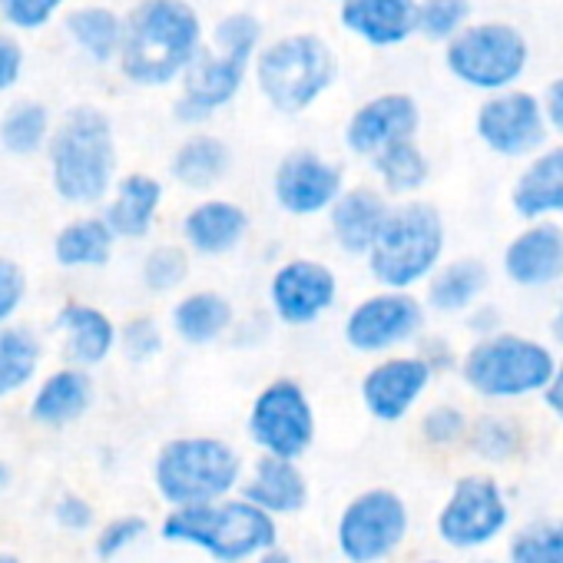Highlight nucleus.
<instances>
[{
	"label": "nucleus",
	"mask_w": 563,
	"mask_h": 563,
	"mask_svg": "<svg viewBox=\"0 0 563 563\" xmlns=\"http://www.w3.org/2000/svg\"><path fill=\"white\" fill-rule=\"evenodd\" d=\"M421 563H444V560H421Z\"/></svg>",
	"instance_id": "4d7b16f0"
},
{
	"label": "nucleus",
	"mask_w": 563,
	"mask_h": 563,
	"mask_svg": "<svg viewBox=\"0 0 563 563\" xmlns=\"http://www.w3.org/2000/svg\"><path fill=\"white\" fill-rule=\"evenodd\" d=\"M41 339L27 325H0V398L24 391L41 372Z\"/></svg>",
	"instance_id": "473e14b6"
},
{
	"label": "nucleus",
	"mask_w": 563,
	"mask_h": 563,
	"mask_svg": "<svg viewBox=\"0 0 563 563\" xmlns=\"http://www.w3.org/2000/svg\"><path fill=\"white\" fill-rule=\"evenodd\" d=\"M388 212H391V206L385 202V196L378 189H372V186L345 189L335 199V206L329 209V222H332V235H335L339 249L349 255H368Z\"/></svg>",
	"instance_id": "5701e85b"
},
{
	"label": "nucleus",
	"mask_w": 563,
	"mask_h": 563,
	"mask_svg": "<svg viewBox=\"0 0 563 563\" xmlns=\"http://www.w3.org/2000/svg\"><path fill=\"white\" fill-rule=\"evenodd\" d=\"M438 537L461 553L494 543L510 523V504L504 487L487 474L461 477L438 510Z\"/></svg>",
	"instance_id": "f8f14e48"
},
{
	"label": "nucleus",
	"mask_w": 563,
	"mask_h": 563,
	"mask_svg": "<svg viewBox=\"0 0 563 563\" xmlns=\"http://www.w3.org/2000/svg\"><path fill=\"white\" fill-rule=\"evenodd\" d=\"M487 265L477 258H454L431 272L428 278V306L444 316L467 312L481 302L487 289Z\"/></svg>",
	"instance_id": "cd10ccee"
},
{
	"label": "nucleus",
	"mask_w": 563,
	"mask_h": 563,
	"mask_svg": "<svg viewBox=\"0 0 563 563\" xmlns=\"http://www.w3.org/2000/svg\"><path fill=\"white\" fill-rule=\"evenodd\" d=\"M24 74V51L14 37H0V93H8Z\"/></svg>",
	"instance_id": "49530a36"
},
{
	"label": "nucleus",
	"mask_w": 563,
	"mask_h": 563,
	"mask_svg": "<svg viewBox=\"0 0 563 563\" xmlns=\"http://www.w3.org/2000/svg\"><path fill=\"white\" fill-rule=\"evenodd\" d=\"M421 358L434 368V375L438 372H448V368H454V349L444 342V339H428L424 342V352H421Z\"/></svg>",
	"instance_id": "09e8293b"
},
{
	"label": "nucleus",
	"mask_w": 563,
	"mask_h": 563,
	"mask_svg": "<svg viewBox=\"0 0 563 563\" xmlns=\"http://www.w3.org/2000/svg\"><path fill=\"white\" fill-rule=\"evenodd\" d=\"M471 21V0H418V34L448 44Z\"/></svg>",
	"instance_id": "4c0bfd02"
},
{
	"label": "nucleus",
	"mask_w": 563,
	"mask_h": 563,
	"mask_svg": "<svg viewBox=\"0 0 563 563\" xmlns=\"http://www.w3.org/2000/svg\"><path fill=\"white\" fill-rule=\"evenodd\" d=\"M504 272L523 289H547L563 278V225L537 219L504 249Z\"/></svg>",
	"instance_id": "6ab92c4d"
},
{
	"label": "nucleus",
	"mask_w": 563,
	"mask_h": 563,
	"mask_svg": "<svg viewBox=\"0 0 563 563\" xmlns=\"http://www.w3.org/2000/svg\"><path fill=\"white\" fill-rule=\"evenodd\" d=\"M123 27L126 21L110 8H77L67 14V34L70 41L93 60L110 64L120 57L123 47Z\"/></svg>",
	"instance_id": "2f4dec72"
},
{
	"label": "nucleus",
	"mask_w": 563,
	"mask_h": 563,
	"mask_svg": "<svg viewBox=\"0 0 563 563\" xmlns=\"http://www.w3.org/2000/svg\"><path fill=\"white\" fill-rule=\"evenodd\" d=\"M232 166V153L219 136H189L186 143H179V150L173 153L169 173L179 186L206 192L216 183L225 179Z\"/></svg>",
	"instance_id": "7c9ffc66"
},
{
	"label": "nucleus",
	"mask_w": 563,
	"mask_h": 563,
	"mask_svg": "<svg viewBox=\"0 0 563 563\" xmlns=\"http://www.w3.org/2000/svg\"><path fill=\"white\" fill-rule=\"evenodd\" d=\"M481 563H497V560H481Z\"/></svg>",
	"instance_id": "13d9d810"
},
{
	"label": "nucleus",
	"mask_w": 563,
	"mask_h": 563,
	"mask_svg": "<svg viewBox=\"0 0 563 563\" xmlns=\"http://www.w3.org/2000/svg\"><path fill=\"white\" fill-rule=\"evenodd\" d=\"M159 206H163V183L146 173H130L117 183L103 216L120 239H143L150 235Z\"/></svg>",
	"instance_id": "bb28decb"
},
{
	"label": "nucleus",
	"mask_w": 563,
	"mask_h": 563,
	"mask_svg": "<svg viewBox=\"0 0 563 563\" xmlns=\"http://www.w3.org/2000/svg\"><path fill=\"white\" fill-rule=\"evenodd\" d=\"M27 299V275L18 262L0 258V325H11Z\"/></svg>",
	"instance_id": "c03bdc74"
},
{
	"label": "nucleus",
	"mask_w": 563,
	"mask_h": 563,
	"mask_svg": "<svg viewBox=\"0 0 563 563\" xmlns=\"http://www.w3.org/2000/svg\"><path fill=\"white\" fill-rule=\"evenodd\" d=\"M11 487V467L0 461V497H4V490Z\"/></svg>",
	"instance_id": "5fc2aeb1"
},
{
	"label": "nucleus",
	"mask_w": 563,
	"mask_h": 563,
	"mask_svg": "<svg viewBox=\"0 0 563 563\" xmlns=\"http://www.w3.org/2000/svg\"><path fill=\"white\" fill-rule=\"evenodd\" d=\"M189 275V258L179 245H159L143 258V286L153 296L176 292Z\"/></svg>",
	"instance_id": "58836bf2"
},
{
	"label": "nucleus",
	"mask_w": 563,
	"mask_h": 563,
	"mask_svg": "<svg viewBox=\"0 0 563 563\" xmlns=\"http://www.w3.org/2000/svg\"><path fill=\"white\" fill-rule=\"evenodd\" d=\"M249 438L262 454L299 461L316 441V411L306 388L292 378L268 382L252 401Z\"/></svg>",
	"instance_id": "9b49d317"
},
{
	"label": "nucleus",
	"mask_w": 563,
	"mask_h": 563,
	"mask_svg": "<svg viewBox=\"0 0 563 563\" xmlns=\"http://www.w3.org/2000/svg\"><path fill=\"white\" fill-rule=\"evenodd\" d=\"M530 64L527 37L504 21L467 24L454 41H448L444 67L448 74L481 93L510 90Z\"/></svg>",
	"instance_id": "1a4fd4ad"
},
{
	"label": "nucleus",
	"mask_w": 563,
	"mask_h": 563,
	"mask_svg": "<svg viewBox=\"0 0 563 563\" xmlns=\"http://www.w3.org/2000/svg\"><path fill=\"white\" fill-rule=\"evenodd\" d=\"M335 54L319 34L278 37L255 54L258 93L289 117L306 113L335 84Z\"/></svg>",
	"instance_id": "423d86ee"
},
{
	"label": "nucleus",
	"mask_w": 563,
	"mask_h": 563,
	"mask_svg": "<svg viewBox=\"0 0 563 563\" xmlns=\"http://www.w3.org/2000/svg\"><path fill=\"white\" fill-rule=\"evenodd\" d=\"M510 206L527 222L563 216V143L537 153L533 163H527L510 189Z\"/></svg>",
	"instance_id": "b1692460"
},
{
	"label": "nucleus",
	"mask_w": 563,
	"mask_h": 563,
	"mask_svg": "<svg viewBox=\"0 0 563 563\" xmlns=\"http://www.w3.org/2000/svg\"><path fill=\"white\" fill-rule=\"evenodd\" d=\"M418 126H421V107L411 93H378L352 113L345 126V146L372 159L378 150L415 136Z\"/></svg>",
	"instance_id": "a211bd4d"
},
{
	"label": "nucleus",
	"mask_w": 563,
	"mask_h": 563,
	"mask_svg": "<svg viewBox=\"0 0 563 563\" xmlns=\"http://www.w3.org/2000/svg\"><path fill=\"white\" fill-rule=\"evenodd\" d=\"M444 255V222L428 202H405L388 212L372 252L368 268L385 289H415L428 282Z\"/></svg>",
	"instance_id": "0eeeda50"
},
{
	"label": "nucleus",
	"mask_w": 563,
	"mask_h": 563,
	"mask_svg": "<svg viewBox=\"0 0 563 563\" xmlns=\"http://www.w3.org/2000/svg\"><path fill=\"white\" fill-rule=\"evenodd\" d=\"M153 484L169 507L216 504L242 487V457L222 438H173L153 461Z\"/></svg>",
	"instance_id": "39448f33"
},
{
	"label": "nucleus",
	"mask_w": 563,
	"mask_h": 563,
	"mask_svg": "<svg viewBox=\"0 0 563 563\" xmlns=\"http://www.w3.org/2000/svg\"><path fill=\"white\" fill-rule=\"evenodd\" d=\"M51 110L37 100H21L0 117V146L11 156H34L51 143Z\"/></svg>",
	"instance_id": "f704fd0d"
},
{
	"label": "nucleus",
	"mask_w": 563,
	"mask_h": 563,
	"mask_svg": "<svg viewBox=\"0 0 563 563\" xmlns=\"http://www.w3.org/2000/svg\"><path fill=\"white\" fill-rule=\"evenodd\" d=\"M411 530V510L401 494L372 487L352 497L339 517L335 540L349 563H385L405 543Z\"/></svg>",
	"instance_id": "9d476101"
},
{
	"label": "nucleus",
	"mask_w": 563,
	"mask_h": 563,
	"mask_svg": "<svg viewBox=\"0 0 563 563\" xmlns=\"http://www.w3.org/2000/svg\"><path fill=\"white\" fill-rule=\"evenodd\" d=\"M345 192L342 169L312 150H292L282 156L272 176V196L289 216H319L335 206Z\"/></svg>",
	"instance_id": "dca6fc26"
},
{
	"label": "nucleus",
	"mask_w": 563,
	"mask_h": 563,
	"mask_svg": "<svg viewBox=\"0 0 563 563\" xmlns=\"http://www.w3.org/2000/svg\"><path fill=\"white\" fill-rule=\"evenodd\" d=\"M143 533H146V520L143 517H136V514L117 517V520L103 523V530L97 533V547L93 550H97L100 560H113V556L126 553Z\"/></svg>",
	"instance_id": "37998d69"
},
{
	"label": "nucleus",
	"mask_w": 563,
	"mask_h": 563,
	"mask_svg": "<svg viewBox=\"0 0 563 563\" xmlns=\"http://www.w3.org/2000/svg\"><path fill=\"white\" fill-rule=\"evenodd\" d=\"M339 299V278L316 258H289L272 272L268 302L278 322L306 329L319 322Z\"/></svg>",
	"instance_id": "2eb2a0df"
},
{
	"label": "nucleus",
	"mask_w": 563,
	"mask_h": 563,
	"mask_svg": "<svg viewBox=\"0 0 563 563\" xmlns=\"http://www.w3.org/2000/svg\"><path fill=\"white\" fill-rule=\"evenodd\" d=\"M93 405V382L87 368L67 365L41 382L31 398V421L44 428H64L80 421Z\"/></svg>",
	"instance_id": "393cba45"
},
{
	"label": "nucleus",
	"mask_w": 563,
	"mask_h": 563,
	"mask_svg": "<svg viewBox=\"0 0 563 563\" xmlns=\"http://www.w3.org/2000/svg\"><path fill=\"white\" fill-rule=\"evenodd\" d=\"M51 183L70 206H93L107 199L117 176V136L113 123L97 107L70 110L47 143Z\"/></svg>",
	"instance_id": "f03ea898"
},
{
	"label": "nucleus",
	"mask_w": 563,
	"mask_h": 563,
	"mask_svg": "<svg viewBox=\"0 0 563 563\" xmlns=\"http://www.w3.org/2000/svg\"><path fill=\"white\" fill-rule=\"evenodd\" d=\"M434 378V368L421 355H395L378 362L362 378V401L375 421L395 424L411 415Z\"/></svg>",
	"instance_id": "f3484780"
},
{
	"label": "nucleus",
	"mask_w": 563,
	"mask_h": 563,
	"mask_svg": "<svg viewBox=\"0 0 563 563\" xmlns=\"http://www.w3.org/2000/svg\"><path fill=\"white\" fill-rule=\"evenodd\" d=\"M339 4H345V0H339Z\"/></svg>",
	"instance_id": "bf43d9fd"
},
{
	"label": "nucleus",
	"mask_w": 563,
	"mask_h": 563,
	"mask_svg": "<svg viewBox=\"0 0 563 563\" xmlns=\"http://www.w3.org/2000/svg\"><path fill=\"white\" fill-rule=\"evenodd\" d=\"M550 332H553V342L563 349V302H560V309H556V316H553V322H550Z\"/></svg>",
	"instance_id": "864d4df0"
},
{
	"label": "nucleus",
	"mask_w": 563,
	"mask_h": 563,
	"mask_svg": "<svg viewBox=\"0 0 563 563\" xmlns=\"http://www.w3.org/2000/svg\"><path fill=\"white\" fill-rule=\"evenodd\" d=\"M232 329V306L219 292H192L173 306V332L186 345H212Z\"/></svg>",
	"instance_id": "c756f323"
},
{
	"label": "nucleus",
	"mask_w": 563,
	"mask_h": 563,
	"mask_svg": "<svg viewBox=\"0 0 563 563\" xmlns=\"http://www.w3.org/2000/svg\"><path fill=\"white\" fill-rule=\"evenodd\" d=\"M242 497L272 517H292L309 504V481L292 457L262 454L242 481Z\"/></svg>",
	"instance_id": "412c9836"
},
{
	"label": "nucleus",
	"mask_w": 563,
	"mask_h": 563,
	"mask_svg": "<svg viewBox=\"0 0 563 563\" xmlns=\"http://www.w3.org/2000/svg\"><path fill=\"white\" fill-rule=\"evenodd\" d=\"M245 563H292V556H289L286 550L272 547V550H262V553H255V556H252V560H245Z\"/></svg>",
	"instance_id": "603ef678"
},
{
	"label": "nucleus",
	"mask_w": 563,
	"mask_h": 563,
	"mask_svg": "<svg viewBox=\"0 0 563 563\" xmlns=\"http://www.w3.org/2000/svg\"><path fill=\"white\" fill-rule=\"evenodd\" d=\"M169 543H186L216 563H245L262 550L278 547V520L252 500L222 497L216 504L173 507L159 527Z\"/></svg>",
	"instance_id": "20e7f679"
},
{
	"label": "nucleus",
	"mask_w": 563,
	"mask_h": 563,
	"mask_svg": "<svg viewBox=\"0 0 563 563\" xmlns=\"http://www.w3.org/2000/svg\"><path fill=\"white\" fill-rule=\"evenodd\" d=\"M474 130L490 153L517 159L543 146L550 123H547L543 100L510 87L500 93H487V100L474 117Z\"/></svg>",
	"instance_id": "ddd939ff"
},
{
	"label": "nucleus",
	"mask_w": 563,
	"mask_h": 563,
	"mask_svg": "<svg viewBox=\"0 0 563 563\" xmlns=\"http://www.w3.org/2000/svg\"><path fill=\"white\" fill-rule=\"evenodd\" d=\"M54 520L60 530H70V533H84L93 527L97 514H93V504L80 494H64L57 504H54Z\"/></svg>",
	"instance_id": "a18cd8bd"
},
{
	"label": "nucleus",
	"mask_w": 563,
	"mask_h": 563,
	"mask_svg": "<svg viewBox=\"0 0 563 563\" xmlns=\"http://www.w3.org/2000/svg\"><path fill=\"white\" fill-rule=\"evenodd\" d=\"M117 232L107 216H84L67 222L54 239V258L64 268H103L113 258Z\"/></svg>",
	"instance_id": "c85d7f7f"
},
{
	"label": "nucleus",
	"mask_w": 563,
	"mask_h": 563,
	"mask_svg": "<svg viewBox=\"0 0 563 563\" xmlns=\"http://www.w3.org/2000/svg\"><path fill=\"white\" fill-rule=\"evenodd\" d=\"M424 325V309L405 289H385L368 296L349 312L345 342L358 355H382L418 339Z\"/></svg>",
	"instance_id": "4468645a"
},
{
	"label": "nucleus",
	"mask_w": 563,
	"mask_h": 563,
	"mask_svg": "<svg viewBox=\"0 0 563 563\" xmlns=\"http://www.w3.org/2000/svg\"><path fill=\"white\" fill-rule=\"evenodd\" d=\"M339 21L372 47H398L418 34V0H345Z\"/></svg>",
	"instance_id": "4be33fe9"
},
{
	"label": "nucleus",
	"mask_w": 563,
	"mask_h": 563,
	"mask_svg": "<svg viewBox=\"0 0 563 563\" xmlns=\"http://www.w3.org/2000/svg\"><path fill=\"white\" fill-rule=\"evenodd\" d=\"M64 0H0V18H4L14 31H41L47 27Z\"/></svg>",
	"instance_id": "79ce46f5"
},
{
	"label": "nucleus",
	"mask_w": 563,
	"mask_h": 563,
	"mask_svg": "<svg viewBox=\"0 0 563 563\" xmlns=\"http://www.w3.org/2000/svg\"><path fill=\"white\" fill-rule=\"evenodd\" d=\"M543 110H547V123H550V130H556V133L563 136V77H556V80L547 87Z\"/></svg>",
	"instance_id": "de8ad7c7"
},
{
	"label": "nucleus",
	"mask_w": 563,
	"mask_h": 563,
	"mask_svg": "<svg viewBox=\"0 0 563 563\" xmlns=\"http://www.w3.org/2000/svg\"><path fill=\"white\" fill-rule=\"evenodd\" d=\"M262 24L239 11L216 24V37L209 51H199L189 70L183 74V93L176 100V120L202 123L232 103L245 84L249 67H255V54L262 51Z\"/></svg>",
	"instance_id": "7ed1b4c3"
},
{
	"label": "nucleus",
	"mask_w": 563,
	"mask_h": 563,
	"mask_svg": "<svg viewBox=\"0 0 563 563\" xmlns=\"http://www.w3.org/2000/svg\"><path fill=\"white\" fill-rule=\"evenodd\" d=\"M553 368H556V358L547 345L514 335V332L484 335L461 362V375L467 388L490 401L540 395Z\"/></svg>",
	"instance_id": "6e6552de"
},
{
	"label": "nucleus",
	"mask_w": 563,
	"mask_h": 563,
	"mask_svg": "<svg viewBox=\"0 0 563 563\" xmlns=\"http://www.w3.org/2000/svg\"><path fill=\"white\" fill-rule=\"evenodd\" d=\"M0 563H21L18 556H11V553H0Z\"/></svg>",
	"instance_id": "6e6d98bb"
},
{
	"label": "nucleus",
	"mask_w": 563,
	"mask_h": 563,
	"mask_svg": "<svg viewBox=\"0 0 563 563\" xmlns=\"http://www.w3.org/2000/svg\"><path fill=\"white\" fill-rule=\"evenodd\" d=\"M471 431V421L464 418L461 408L454 405H434L424 418H421V434L428 444L434 448H451L457 441H464Z\"/></svg>",
	"instance_id": "a19ab883"
},
{
	"label": "nucleus",
	"mask_w": 563,
	"mask_h": 563,
	"mask_svg": "<svg viewBox=\"0 0 563 563\" xmlns=\"http://www.w3.org/2000/svg\"><path fill=\"white\" fill-rule=\"evenodd\" d=\"M467 325H471V332H481V339H484V335H494L497 325H500V312H497L494 306H484V302H481V309L474 306Z\"/></svg>",
	"instance_id": "3c124183"
},
{
	"label": "nucleus",
	"mask_w": 563,
	"mask_h": 563,
	"mask_svg": "<svg viewBox=\"0 0 563 563\" xmlns=\"http://www.w3.org/2000/svg\"><path fill=\"white\" fill-rule=\"evenodd\" d=\"M249 232V212L229 199H206L183 219V239L199 255H225Z\"/></svg>",
	"instance_id": "a878e982"
},
{
	"label": "nucleus",
	"mask_w": 563,
	"mask_h": 563,
	"mask_svg": "<svg viewBox=\"0 0 563 563\" xmlns=\"http://www.w3.org/2000/svg\"><path fill=\"white\" fill-rule=\"evenodd\" d=\"M540 395H543V405L563 421V362H556V368H553V375H550V382H547V388Z\"/></svg>",
	"instance_id": "8fccbe9b"
},
{
	"label": "nucleus",
	"mask_w": 563,
	"mask_h": 563,
	"mask_svg": "<svg viewBox=\"0 0 563 563\" xmlns=\"http://www.w3.org/2000/svg\"><path fill=\"white\" fill-rule=\"evenodd\" d=\"M120 352H123L133 365L153 362V358L163 352V332H159L156 319H150V316L130 319V322L120 329Z\"/></svg>",
	"instance_id": "ea45409f"
},
{
	"label": "nucleus",
	"mask_w": 563,
	"mask_h": 563,
	"mask_svg": "<svg viewBox=\"0 0 563 563\" xmlns=\"http://www.w3.org/2000/svg\"><path fill=\"white\" fill-rule=\"evenodd\" d=\"M467 441H471V451L490 464H500V461H510L520 454L523 448V434L517 428V421L510 418H500V415H484L471 424L467 431Z\"/></svg>",
	"instance_id": "e433bc0d"
},
{
	"label": "nucleus",
	"mask_w": 563,
	"mask_h": 563,
	"mask_svg": "<svg viewBox=\"0 0 563 563\" xmlns=\"http://www.w3.org/2000/svg\"><path fill=\"white\" fill-rule=\"evenodd\" d=\"M507 563H563V517L520 527L507 543Z\"/></svg>",
	"instance_id": "c9c22d12"
},
{
	"label": "nucleus",
	"mask_w": 563,
	"mask_h": 563,
	"mask_svg": "<svg viewBox=\"0 0 563 563\" xmlns=\"http://www.w3.org/2000/svg\"><path fill=\"white\" fill-rule=\"evenodd\" d=\"M54 329L64 339V358L80 368L103 365L120 345V329L113 325V319L87 302H67L57 312Z\"/></svg>",
	"instance_id": "aec40b11"
},
{
	"label": "nucleus",
	"mask_w": 563,
	"mask_h": 563,
	"mask_svg": "<svg viewBox=\"0 0 563 563\" xmlns=\"http://www.w3.org/2000/svg\"><path fill=\"white\" fill-rule=\"evenodd\" d=\"M372 166L382 179V186L395 196H405V192H418L428 176H431V163L424 156V150L415 143V136L408 140H398L385 150H378L372 156Z\"/></svg>",
	"instance_id": "72a5a7b5"
},
{
	"label": "nucleus",
	"mask_w": 563,
	"mask_h": 563,
	"mask_svg": "<svg viewBox=\"0 0 563 563\" xmlns=\"http://www.w3.org/2000/svg\"><path fill=\"white\" fill-rule=\"evenodd\" d=\"M202 51V21L186 0H143L126 18L120 74L136 87L179 80Z\"/></svg>",
	"instance_id": "f257e3e1"
}]
</instances>
